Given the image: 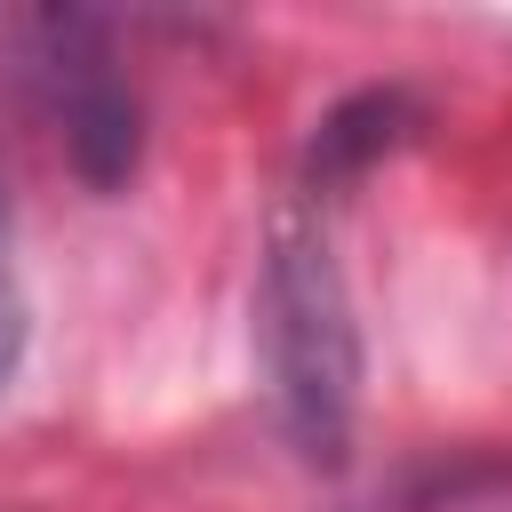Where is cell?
I'll list each match as a JSON object with an SVG mask.
<instances>
[{"label":"cell","instance_id":"obj_1","mask_svg":"<svg viewBox=\"0 0 512 512\" xmlns=\"http://www.w3.org/2000/svg\"><path fill=\"white\" fill-rule=\"evenodd\" d=\"M256 352H264V384H272V416H280L288 448L304 464L336 472L352 448V408H360V320L344 296L328 216L304 192H288L264 232Z\"/></svg>","mask_w":512,"mask_h":512},{"label":"cell","instance_id":"obj_2","mask_svg":"<svg viewBox=\"0 0 512 512\" xmlns=\"http://www.w3.org/2000/svg\"><path fill=\"white\" fill-rule=\"evenodd\" d=\"M32 80L48 88V112H56V136H64V152H72V168H80L96 192L128 184V168H136V152H144V112H136L128 80L104 64L96 24H80V16H40V24H32Z\"/></svg>","mask_w":512,"mask_h":512},{"label":"cell","instance_id":"obj_3","mask_svg":"<svg viewBox=\"0 0 512 512\" xmlns=\"http://www.w3.org/2000/svg\"><path fill=\"white\" fill-rule=\"evenodd\" d=\"M408 128H416V104H408L400 88H360V96H344V104L320 120V136H312L304 200H328L336 184H352L360 168H376Z\"/></svg>","mask_w":512,"mask_h":512},{"label":"cell","instance_id":"obj_4","mask_svg":"<svg viewBox=\"0 0 512 512\" xmlns=\"http://www.w3.org/2000/svg\"><path fill=\"white\" fill-rule=\"evenodd\" d=\"M16 368H24V280H16V208L0 184V392L16 384Z\"/></svg>","mask_w":512,"mask_h":512}]
</instances>
